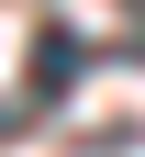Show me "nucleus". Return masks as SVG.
<instances>
[{
    "instance_id": "1",
    "label": "nucleus",
    "mask_w": 145,
    "mask_h": 157,
    "mask_svg": "<svg viewBox=\"0 0 145 157\" xmlns=\"http://www.w3.org/2000/svg\"><path fill=\"white\" fill-rule=\"evenodd\" d=\"M67 78H78V34H67V23H45V34H34V112H45Z\"/></svg>"
}]
</instances>
